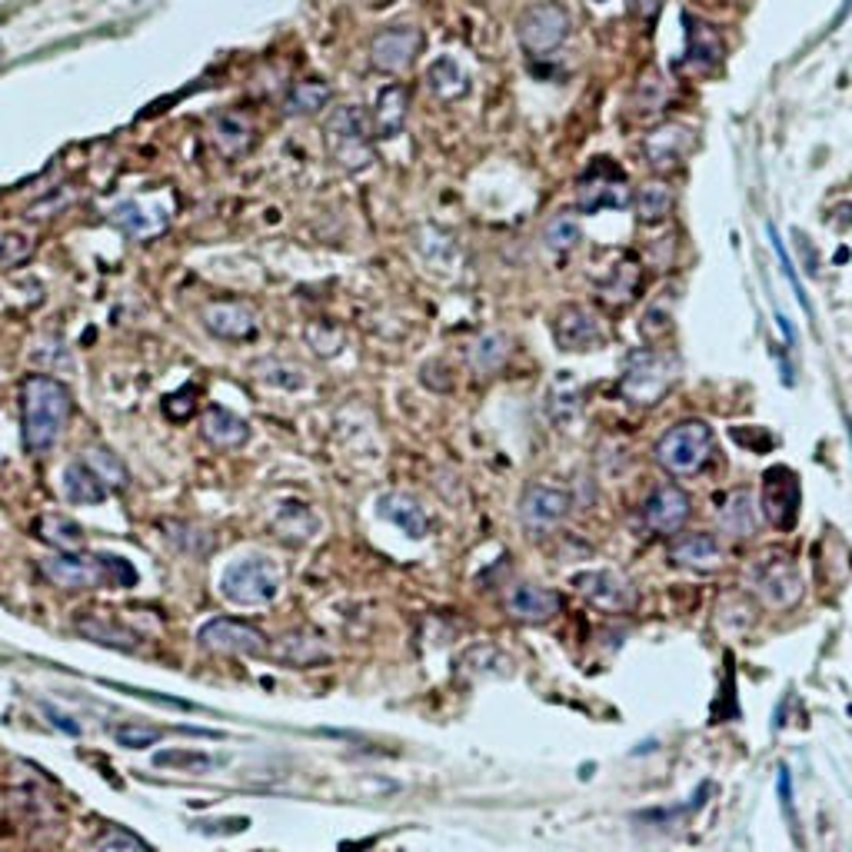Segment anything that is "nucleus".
Masks as SVG:
<instances>
[{"label":"nucleus","instance_id":"f257e3e1","mask_svg":"<svg viewBox=\"0 0 852 852\" xmlns=\"http://www.w3.org/2000/svg\"><path fill=\"white\" fill-rule=\"evenodd\" d=\"M74 397L68 383H60L50 373H31L21 386V417H24V449L47 453L63 427L71 420Z\"/></svg>","mask_w":852,"mask_h":852},{"label":"nucleus","instance_id":"f03ea898","mask_svg":"<svg viewBox=\"0 0 852 852\" xmlns=\"http://www.w3.org/2000/svg\"><path fill=\"white\" fill-rule=\"evenodd\" d=\"M40 573L68 593H84V589H130L137 583V569L130 560L113 553H57L40 560Z\"/></svg>","mask_w":852,"mask_h":852},{"label":"nucleus","instance_id":"7ed1b4c3","mask_svg":"<svg viewBox=\"0 0 852 852\" xmlns=\"http://www.w3.org/2000/svg\"><path fill=\"white\" fill-rule=\"evenodd\" d=\"M326 154L350 173H363L373 164V120L357 104H340L323 123Z\"/></svg>","mask_w":852,"mask_h":852},{"label":"nucleus","instance_id":"20e7f679","mask_svg":"<svg viewBox=\"0 0 852 852\" xmlns=\"http://www.w3.org/2000/svg\"><path fill=\"white\" fill-rule=\"evenodd\" d=\"M280 589H284V569L264 553L233 560L220 576V593L237 607L274 603L280 597Z\"/></svg>","mask_w":852,"mask_h":852},{"label":"nucleus","instance_id":"39448f33","mask_svg":"<svg viewBox=\"0 0 852 852\" xmlns=\"http://www.w3.org/2000/svg\"><path fill=\"white\" fill-rule=\"evenodd\" d=\"M712 443H716V436L703 420H686L657 440V446H652V460H657V467L667 470L670 477H693L709 464Z\"/></svg>","mask_w":852,"mask_h":852},{"label":"nucleus","instance_id":"423d86ee","mask_svg":"<svg viewBox=\"0 0 852 852\" xmlns=\"http://www.w3.org/2000/svg\"><path fill=\"white\" fill-rule=\"evenodd\" d=\"M676 376H680V360L673 353L636 350L626 360L620 393H623V400L633 404V407H652V404L663 400V393L676 383Z\"/></svg>","mask_w":852,"mask_h":852},{"label":"nucleus","instance_id":"0eeeda50","mask_svg":"<svg viewBox=\"0 0 852 852\" xmlns=\"http://www.w3.org/2000/svg\"><path fill=\"white\" fill-rule=\"evenodd\" d=\"M196 646L214 657H267L271 652L267 633L237 616H214L204 623L196 629Z\"/></svg>","mask_w":852,"mask_h":852},{"label":"nucleus","instance_id":"6e6552de","mask_svg":"<svg viewBox=\"0 0 852 852\" xmlns=\"http://www.w3.org/2000/svg\"><path fill=\"white\" fill-rule=\"evenodd\" d=\"M516 37H519V47L527 53H533V57L553 53L569 37V14H566V8L553 4V0H547V4H533L530 11L519 14Z\"/></svg>","mask_w":852,"mask_h":852},{"label":"nucleus","instance_id":"1a4fd4ad","mask_svg":"<svg viewBox=\"0 0 852 852\" xmlns=\"http://www.w3.org/2000/svg\"><path fill=\"white\" fill-rule=\"evenodd\" d=\"M626 204H629V183H626V173L613 160L600 157L593 167L579 177L576 207L583 214H597V211H607V207L623 211Z\"/></svg>","mask_w":852,"mask_h":852},{"label":"nucleus","instance_id":"9d476101","mask_svg":"<svg viewBox=\"0 0 852 852\" xmlns=\"http://www.w3.org/2000/svg\"><path fill=\"white\" fill-rule=\"evenodd\" d=\"M569 506H573L569 490L553 483H530L519 496V519L530 533H547L566 519Z\"/></svg>","mask_w":852,"mask_h":852},{"label":"nucleus","instance_id":"9b49d317","mask_svg":"<svg viewBox=\"0 0 852 852\" xmlns=\"http://www.w3.org/2000/svg\"><path fill=\"white\" fill-rule=\"evenodd\" d=\"M423 44L420 27L400 24V27H386L373 37L370 44V63L380 74H404L410 63L417 60Z\"/></svg>","mask_w":852,"mask_h":852},{"label":"nucleus","instance_id":"f8f14e48","mask_svg":"<svg viewBox=\"0 0 852 852\" xmlns=\"http://www.w3.org/2000/svg\"><path fill=\"white\" fill-rule=\"evenodd\" d=\"M573 586L579 589V597H586L593 607L607 613H623L636 603V589L626 576L613 569H586L573 576Z\"/></svg>","mask_w":852,"mask_h":852},{"label":"nucleus","instance_id":"ddd939ff","mask_svg":"<svg viewBox=\"0 0 852 852\" xmlns=\"http://www.w3.org/2000/svg\"><path fill=\"white\" fill-rule=\"evenodd\" d=\"M753 586H756L759 600L772 610H790L803 597V579H800L796 566L785 560H772V556L753 573Z\"/></svg>","mask_w":852,"mask_h":852},{"label":"nucleus","instance_id":"4468645a","mask_svg":"<svg viewBox=\"0 0 852 852\" xmlns=\"http://www.w3.org/2000/svg\"><path fill=\"white\" fill-rule=\"evenodd\" d=\"M763 506L772 527L790 530L800 516V480L790 467H772L763 487Z\"/></svg>","mask_w":852,"mask_h":852},{"label":"nucleus","instance_id":"2eb2a0df","mask_svg":"<svg viewBox=\"0 0 852 852\" xmlns=\"http://www.w3.org/2000/svg\"><path fill=\"white\" fill-rule=\"evenodd\" d=\"M686 519H689V496H686L676 483L657 487V490L646 496V503H643V523H646V530L660 533V537L676 533Z\"/></svg>","mask_w":852,"mask_h":852},{"label":"nucleus","instance_id":"dca6fc26","mask_svg":"<svg viewBox=\"0 0 852 852\" xmlns=\"http://www.w3.org/2000/svg\"><path fill=\"white\" fill-rule=\"evenodd\" d=\"M553 337L560 344V350H593L603 340V326L597 320L593 310H586L579 303H566L560 307L556 320H553Z\"/></svg>","mask_w":852,"mask_h":852},{"label":"nucleus","instance_id":"f3484780","mask_svg":"<svg viewBox=\"0 0 852 852\" xmlns=\"http://www.w3.org/2000/svg\"><path fill=\"white\" fill-rule=\"evenodd\" d=\"M204 326L227 344H243L256 337V313L247 303L237 300H217L211 307H204Z\"/></svg>","mask_w":852,"mask_h":852},{"label":"nucleus","instance_id":"a211bd4d","mask_svg":"<svg viewBox=\"0 0 852 852\" xmlns=\"http://www.w3.org/2000/svg\"><path fill=\"white\" fill-rule=\"evenodd\" d=\"M267 657L277 660V663H284V667L307 670V667H323V663H331V660H334V649L326 646L323 636L307 633V629H297V633L280 636V639L271 646Z\"/></svg>","mask_w":852,"mask_h":852},{"label":"nucleus","instance_id":"6ab92c4d","mask_svg":"<svg viewBox=\"0 0 852 852\" xmlns=\"http://www.w3.org/2000/svg\"><path fill=\"white\" fill-rule=\"evenodd\" d=\"M563 610V597L556 593V589H547V586H513L509 597H506V613L519 623H550L556 613Z\"/></svg>","mask_w":852,"mask_h":852},{"label":"nucleus","instance_id":"aec40b11","mask_svg":"<svg viewBox=\"0 0 852 852\" xmlns=\"http://www.w3.org/2000/svg\"><path fill=\"white\" fill-rule=\"evenodd\" d=\"M74 629L97 643V646H107V649H120V652H137L144 646L141 633H134L130 626H123L117 616H107V613H94V610H84L74 616Z\"/></svg>","mask_w":852,"mask_h":852},{"label":"nucleus","instance_id":"412c9836","mask_svg":"<svg viewBox=\"0 0 852 852\" xmlns=\"http://www.w3.org/2000/svg\"><path fill=\"white\" fill-rule=\"evenodd\" d=\"M689 144H693V137H689L686 127L667 123V127L652 130V134H646L643 154H646V160H649L652 170L667 173V170H676V167L683 164V157L689 154Z\"/></svg>","mask_w":852,"mask_h":852},{"label":"nucleus","instance_id":"4be33fe9","mask_svg":"<svg viewBox=\"0 0 852 852\" xmlns=\"http://www.w3.org/2000/svg\"><path fill=\"white\" fill-rule=\"evenodd\" d=\"M410 117V91L404 84H386L376 94V107H373V137L380 141H397L407 127Z\"/></svg>","mask_w":852,"mask_h":852},{"label":"nucleus","instance_id":"5701e85b","mask_svg":"<svg viewBox=\"0 0 852 852\" xmlns=\"http://www.w3.org/2000/svg\"><path fill=\"white\" fill-rule=\"evenodd\" d=\"M274 530L290 547H307L320 533V516L303 500H280L274 513Z\"/></svg>","mask_w":852,"mask_h":852},{"label":"nucleus","instance_id":"b1692460","mask_svg":"<svg viewBox=\"0 0 852 852\" xmlns=\"http://www.w3.org/2000/svg\"><path fill=\"white\" fill-rule=\"evenodd\" d=\"M376 513H380L386 523H393V527H400L410 540H423V537L430 533V516H427V509H423L413 496H407V493H386V496H380Z\"/></svg>","mask_w":852,"mask_h":852},{"label":"nucleus","instance_id":"393cba45","mask_svg":"<svg viewBox=\"0 0 852 852\" xmlns=\"http://www.w3.org/2000/svg\"><path fill=\"white\" fill-rule=\"evenodd\" d=\"M670 560L683 569H693V573H709V569H719L723 566V547H719V540L712 533H689L683 540L673 543L670 550Z\"/></svg>","mask_w":852,"mask_h":852},{"label":"nucleus","instance_id":"a878e982","mask_svg":"<svg viewBox=\"0 0 852 852\" xmlns=\"http://www.w3.org/2000/svg\"><path fill=\"white\" fill-rule=\"evenodd\" d=\"M107 496H110V487L91 470L84 456L68 464V470H63V500L71 506H97Z\"/></svg>","mask_w":852,"mask_h":852},{"label":"nucleus","instance_id":"bb28decb","mask_svg":"<svg viewBox=\"0 0 852 852\" xmlns=\"http://www.w3.org/2000/svg\"><path fill=\"white\" fill-rule=\"evenodd\" d=\"M201 433L217 449H237V446H243L250 440L247 420H240L227 407H207L204 417H201Z\"/></svg>","mask_w":852,"mask_h":852},{"label":"nucleus","instance_id":"cd10ccee","mask_svg":"<svg viewBox=\"0 0 852 852\" xmlns=\"http://www.w3.org/2000/svg\"><path fill=\"white\" fill-rule=\"evenodd\" d=\"M719 527H723L730 537H753L759 527V516H756V500L749 490H733L730 496H723V506H719Z\"/></svg>","mask_w":852,"mask_h":852},{"label":"nucleus","instance_id":"c85d7f7f","mask_svg":"<svg viewBox=\"0 0 852 852\" xmlns=\"http://www.w3.org/2000/svg\"><path fill=\"white\" fill-rule=\"evenodd\" d=\"M37 537L50 547H57L60 553H81L87 543V533L77 519H68L63 513H44L37 519Z\"/></svg>","mask_w":852,"mask_h":852},{"label":"nucleus","instance_id":"c756f323","mask_svg":"<svg viewBox=\"0 0 852 852\" xmlns=\"http://www.w3.org/2000/svg\"><path fill=\"white\" fill-rule=\"evenodd\" d=\"M214 141L220 147V154L227 157H243L250 151V141H253V123L247 113L240 110H230V113H220L214 120Z\"/></svg>","mask_w":852,"mask_h":852},{"label":"nucleus","instance_id":"7c9ffc66","mask_svg":"<svg viewBox=\"0 0 852 852\" xmlns=\"http://www.w3.org/2000/svg\"><path fill=\"white\" fill-rule=\"evenodd\" d=\"M427 87H430L433 97H440V100H456V97H464V94L470 91V77L464 74V68H460V63H456L453 57H440V60L430 63Z\"/></svg>","mask_w":852,"mask_h":852},{"label":"nucleus","instance_id":"2f4dec72","mask_svg":"<svg viewBox=\"0 0 852 852\" xmlns=\"http://www.w3.org/2000/svg\"><path fill=\"white\" fill-rule=\"evenodd\" d=\"M686 37H689V47H686L689 68L703 71V68H712V63L723 57V40H719V34L709 24L686 17Z\"/></svg>","mask_w":852,"mask_h":852},{"label":"nucleus","instance_id":"473e14b6","mask_svg":"<svg viewBox=\"0 0 852 852\" xmlns=\"http://www.w3.org/2000/svg\"><path fill=\"white\" fill-rule=\"evenodd\" d=\"M331 97H334L331 84L300 81V84L290 87V94L284 100V110H287V117H313V113H320L326 104H331Z\"/></svg>","mask_w":852,"mask_h":852},{"label":"nucleus","instance_id":"72a5a7b5","mask_svg":"<svg viewBox=\"0 0 852 852\" xmlns=\"http://www.w3.org/2000/svg\"><path fill=\"white\" fill-rule=\"evenodd\" d=\"M673 207H676V196H673V190H670L667 183H660V180L646 183V187L639 190V196H636V217H639V224H663V220L673 214Z\"/></svg>","mask_w":852,"mask_h":852},{"label":"nucleus","instance_id":"f704fd0d","mask_svg":"<svg viewBox=\"0 0 852 852\" xmlns=\"http://www.w3.org/2000/svg\"><path fill=\"white\" fill-rule=\"evenodd\" d=\"M639 284H643L639 264H636V260H623V264L613 267V274L600 284V297L607 303H613V307H623V303H629L636 297Z\"/></svg>","mask_w":852,"mask_h":852},{"label":"nucleus","instance_id":"c9c22d12","mask_svg":"<svg viewBox=\"0 0 852 852\" xmlns=\"http://www.w3.org/2000/svg\"><path fill=\"white\" fill-rule=\"evenodd\" d=\"M84 460L91 464V470H94L110 490H127L130 473H127V467L120 464L117 453H110L107 446H91V449L84 453Z\"/></svg>","mask_w":852,"mask_h":852},{"label":"nucleus","instance_id":"e433bc0d","mask_svg":"<svg viewBox=\"0 0 852 852\" xmlns=\"http://www.w3.org/2000/svg\"><path fill=\"white\" fill-rule=\"evenodd\" d=\"M509 357V344L503 334H483L473 347H470V363L480 373H496Z\"/></svg>","mask_w":852,"mask_h":852},{"label":"nucleus","instance_id":"4c0bfd02","mask_svg":"<svg viewBox=\"0 0 852 852\" xmlns=\"http://www.w3.org/2000/svg\"><path fill=\"white\" fill-rule=\"evenodd\" d=\"M154 763H157V766H170V769H177V772H204V769H211L217 759L207 756V753H201V749H160V753L154 756Z\"/></svg>","mask_w":852,"mask_h":852},{"label":"nucleus","instance_id":"58836bf2","mask_svg":"<svg viewBox=\"0 0 852 852\" xmlns=\"http://www.w3.org/2000/svg\"><path fill=\"white\" fill-rule=\"evenodd\" d=\"M579 240H583V230H579V224H576L569 214L553 217V220L547 224V230H543V243H547L550 250H556V253L573 250Z\"/></svg>","mask_w":852,"mask_h":852},{"label":"nucleus","instance_id":"ea45409f","mask_svg":"<svg viewBox=\"0 0 852 852\" xmlns=\"http://www.w3.org/2000/svg\"><path fill=\"white\" fill-rule=\"evenodd\" d=\"M113 740H117V746H123V749H151V746H157L160 740H164V730H157V727H144V723H120L117 730H113Z\"/></svg>","mask_w":852,"mask_h":852},{"label":"nucleus","instance_id":"a19ab883","mask_svg":"<svg viewBox=\"0 0 852 852\" xmlns=\"http://www.w3.org/2000/svg\"><path fill=\"white\" fill-rule=\"evenodd\" d=\"M256 373H260V380H267V383H274V386H280V389H300V386L307 383V376L300 373V367L280 363V360H260V363H256Z\"/></svg>","mask_w":852,"mask_h":852},{"label":"nucleus","instance_id":"79ce46f5","mask_svg":"<svg viewBox=\"0 0 852 852\" xmlns=\"http://www.w3.org/2000/svg\"><path fill=\"white\" fill-rule=\"evenodd\" d=\"M97 852H151V845L130 829H110L97 839Z\"/></svg>","mask_w":852,"mask_h":852},{"label":"nucleus","instance_id":"37998d69","mask_svg":"<svg viewBox=\"0 0 852 852\" xmlns=\"http://www.w3.org/2000/svg\"><path fill=\"white\" fill-rule=\"evenodd\" d=\"M113 224H117L120 230H127V233H134V237L151 233V220H147V214H144L134 201H123V204L113 207Z\"/></svg>","mask_w":852,"mask_h":852},{"label":"nucleus","instance_id":"c03bdc74","mask_svg":"<svg viewBox=\"0 0 852 852\" xmlns=\"http://www.w3.org/2000/svg\"><path fill=\"white\" fill-rule=\"evenodd\" d=\"M769 240H772V250H776V256H779V267H782V274H785V280H790V287H793V293H796V300L803 303V310L813 316V307H809V297H806V290H803V284H800V277H796V267H793V260H790V253H785V247H782V240L776 237V230L769 227Z\"/></svg>","mask_w":852,"mask_h":852},{"label":"nucleus","instance_id":"a18cd8bd","mask_svg":"<svg viewBox=\"0 0 852 852\" xmlns=\"http://www.w3.org/2000/svg\"><path fill=\"white\" fill-rule=\"evenodd\" d=\"M776 796H779V806H782L785 819H790V826L796 829V813H793V772H790V766H779V769H776Z\"/></svg>","mask_w":852,"mask_h":852},{"label":"nucleus","instance_id":"49530a36","mask_svg":"<svg viewBox=\"0 0 852 852\" xmlns=\"http://www.w3.org/2000/svg\"><path fill=\"white\" fill-rule=\"evenodd\" d=\"M170 537H173L180 547H187L190 553H211V550H214L211 543H201L207 533H204V530H196V527H187V523H173V527H170Z\"/></svg>","mask_w":852,"mask_h":852},{"label":"nucleus","instance_id":"de8ad7c7","mask_svg":"<svg viewBox=\"0 0 852 852\" xmlns=\"http://www.w3.org/2000/svg\"><path fill=\"white\" fill-rule=\"evenodd\" d=\"M187 397H193V386H183L180 393H170V397L164 400L167 417H173V420H187V417L193 413V400H187Z\"/></svg>","mask_w":852,"mask_h":852},{"label":"nucleus","instance_id":"09e8293b","mask_svg":"<svg viewBox=\"0 0 852 852\" xmlns=\"http://www.w3.org/2000/svg\"><path fill=\"white\" fill-rule=\"evenodd\" d=\"M120 693H130V696H141V699H151V703H160V706H173V709H196L193 703L187 699H173V696H160L154 689H134V686H117Z\"/></svg>","mask_w":852,"mask_h":852},{"label":"nucleus","instance_id":"8fccbe9b","mask_svg":"<svg viewBox=\"0 0 852 852\" xmlns=\"http://www.w3.org/2000/svg\"><path fill=\"white\" fill-rule=\"evenodd\" d=\"M40 709H44V712L50 716V723H53V727H57L60 733H68V736H81V727L74 723V716H68V712H60V709H57L53 703H44Z\"/></svg>","mask_w":852,"mask_h":852},{"label":"nucleus","instance_id":"3c124183","mask_svg":"<svg viewBox=\"0 0 852 852\" xmlns=\"http://www.w3.org/2000/svg\"><path fill=\"white\" fill-rule=\"evenodd\" d=\"M27 253H31V243H27L24 237H8L4 243H0V267H4V260H8V256L17 264V260H24Z\"/></svg>","mask_w":852,"mask_h":852},{"label":"nucleus","instance_id":"603ef678","mask_svg":"<svg viewBox=\"0 0 852 852\" xmlns=\"http://www.w3.org/2000/svg\"><path fill=\"white\" fill-rule=\"evenodd\" d=\"M849 440H852V423H849Z\"/></svg>","mask_w":852,"mask_h":852},{"label":"nucleus","instance_id":"864d4df0","mask_svg":"<svg viewBox=\"0 0 852 852\" xmlns=\"http://www.w3.org/2000/svg\"><path fill=\"white\" fill-rule=\"evenodd\" d=\"M597 4H603V0H597Z\"/></svg>","mask_w":852,"mask_h":852}]
</instances>
